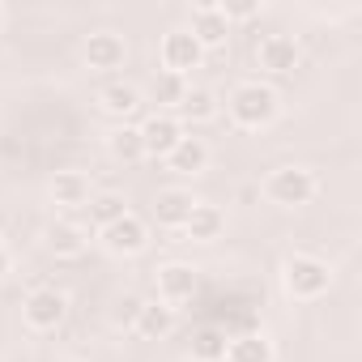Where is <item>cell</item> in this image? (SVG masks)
<instances>
[{
  "mask_svg": "<svg viewBox=\"0 0 362 362\" xmlns=\"http://www.w3.org/2000/svg\"><path fill=\"white\" fill-rule=\"evenodd\" d=\"M226 111L239 128H264L277 119V90L273 86H260V81H243L230 90L226 98Z\"/></svg>",
  "mask_w": 362,
  "mask_h": 362,
  "instance_id": "obj_1",
  "label": "cell"
},
{
  "mask_svg": "<svg viewBox=\"0 0 362 362\" xmlns=\"http://www.w3.org/2000/svg\"><path fill=\"white\" fill-rule=\"evenodd\" d=\"M281 286H286V294H290V298L311 303V298L328 294L332 273H328V264H324L320 256H290V260H286V269H281Z\"/></svg>",
  "mask_w": 362,
  "mask_h": 362,
  "instance_id": "obj_2",
  "label": "cell"
},
{
  "mask_svg": "<svg viewBox=\"0 0 362 362\" xmlns=\"http://www.w3.org/2000/svg\"><path fill=\"white\" fill-rule=\"evenodd\" d=\"M264 197L281 209H298L315 197V175L307 166H277L269 179H264Z\"/></svg>",
  "mask_w": 362,
  "mask_h": 362,
  "instance_id": "obj_3",
  "label": "cell"
},
{
  "mask_svg": "<svg viewBox=\"0 0 362 362\" xmlns=\"http://www.w3.org/2000/svg\"><path fill=\"white\" fill-rule=\"evenodd\" d=\"M158 56H162V69L166 73H179V77H188L192 69H201V60H205V47L179 26V30H166L162 35V47H158Z\"/></svg>",
  "mask_w": 362,
  "mask_h": 362,
  "instance_id": "obj_4",
  "label": "cell"
},
{
  "mask_svg": "<svg viewBox=\"0 0 362 362\" xmlns=\"http://www.w3.org/2000/svg\"><path fill=\"white\" fill-rule=\"evenodd\" d=\"M22 315H26V324H30V328H39V332L60 328V324H64V315H69V298H64L56 286H39V290H30V294H26Z\"/></svg>",
  "mask_w": 362,
  "mask_h": 362,
  "instance_id": "obj_5",
  "label": "cell"
},
{
  "mask_svg": "<svg viewBox=\"0 0 362 362\" xmlns=\"http://www.w3.org/2000/svg\"><path fill=\"white\" fill-rule=\"evenodd\" d=\"M153 290H158V303H166V307L188 303L197 294V269L184 264V260H170L153 273Z\"/></svg>",
  "mask_w": 362,
  "mask_h": 362,
  "instance_id": "obj_6",
  "label": "cell"
},
{
  "mask_svg": "<svg viewBox=\"0 0 362 362\" xmlns=\"http://www.w3.org/2000/svg\"><path fill=\"white\" fill-rule=\"evenodd\" d=\"M136 132H141L145 158H166L179 145V136H184V124H179V115H170V111H153L145 124H136Z\"/></svg>",
  "mask_w": 362,
  "mask_h": 362,
  "instance_id": "obj_7",
  "label": "cell"
},
{
  "mask_svg": "<svg viewBox=\"0 0 362 362\" xmlns=\"http://www.w3.org/2000/svg\"><path fill=\"white\" fill-rule=\"evenodd\" d=\"M98 235H103V247H107L111 256H136V252H145V243H149V230H145V222H141L136 214L115 218V222L103 226Z\"/></svg>",
  "mask_w": 362,
  "mask_h": 362,
  "instance_id": "obj_8",
  "label": "cell"
},
{
  "mask_svg": "<svg viewBox=\"0 0 362 362\" xmlns=\"http://www.w3.org/2000/svg\"><path fill=\"white\" fill-rule=\"evenodd\" d=\"M205 52H214V47H222L226 43V35H230V22L222 18V9L218 5H209V0H205V5H197L192 13H188V26H184Z\"/></svg>",
  "mask_w": 362,
  "mask_h": 362,
  "instance_id": "obj_9",
  "label": "cell"
},
{
  "mask_svg": "<svg viewBox=\"0 0 362 362\" xmlns=\"http://www.w3.org/2000/svg\"><path fill=\"white\" fill-rule=\"evenodd\" d=\"M298 60H303V52H298V43H294L290 35H269V39H260V47H256V64H260L264 73H273V77L294 73Z\"/></svg>",
  "mask_w": 362,
  "mask_h": 362,
  "instance_id": "obj_10",
  "label": "cell"
},
{
  "mask_svg": "<svg viewBox=\"0 0 362 362\" xmlns=\"http://www.w3.org/2000/svg\"><path fill=\"white\" fill-rule=\"evenodd\" d=\"M81 56H86V64H90L94 73H111V69H119V64L128 60V43H124L119 35H111V30H98V35L86 39Z\"/></svg>",
  "mask_w": 362,
  "mask_h": 362,
  "instance_id": "obj_11",
  "label": "cell"
},
{
  "mask_svg": "<svg viewBox=\"0 0 362 362\" xmlns=\"http://www.w3.org/2000/svg\"><path fill=\"white\" fill-rule=\"evenodd\" d=\"M128 328H132L136 337H145V341H162V337L175 332V307H166V303H158V298H153V303H141Z\"/></svg>",
  "mask_w": 362,
  "mask_h": 362,
  "instance_id": "obj_12",
  "label": "cell"
},
{
  "mask_svg": "<svg viewBox=\"0 0 362 362\" xmlns=\"http://www.w3.org/2000/svg\"><path fill=\"white\" fill-rule=\"evenodd\" d=\"M192 205H197V201H192L188 188H162V192L153 197V218H158V226H166V230H184Z\"/></svg>",
  "mask_w": 362,
  "mask_h": 362,
  "instance_id": "obj_13",
  "label": "cell"
},
{
  "mask_svg": "<svg viewBox=\"0 0 362 362\" xmlns=\"http://www.w3.org/2000/svg\"><path fill=\"white\" fill-rule=\"evenodd\" d=\"M166 166L170 170H179V175H201L205 166H209V145L201 141V136H179V145L166 153Z\"/></svg>",
  "mask_w": 362,
  "mask_h": 362,
  "instance_id": "obj_14",
  "label": "cell"
},
{
  "mask_svg": "<svg viewBox=\"0 0 362 362\" xmlns=\"http://www.w3.org/2000/svg\"><path fill=\"white\" fill-rule=\"evenodd\" d=\"M184 230H188V239H197V243H214V239L226 230V214H222L218 205L197 201L192 214H188V222H184Z\"/></svg>",
  "mask_w": 362,
  "mask_h": 362,
  "instance_id": "obj_15",
  "label": "cell"
},
{
  "mask_svg": "<svg viewBox=\"0 0 362 362\" xmlns=\"http://www.w3.org/2000/svg\"><path fill=\"white\" fill-rule=\"evenodd\" d=\"M226 341H230V332L218 328V324H201V328H192V337H188L192 362H222V358H226Z\"/></svg>",
  "mask_w": 362,
  "mask_h": 362,
  "instance_id": "obj_16",
  "label": "cell"
},
{
  "mask_svg": "<svg viewBox=\"0 0 362 362\" xmlns=\"http://www.w3.org/2000/svg\"><path fill=\"white\" fill-rule=\"evenodd\" d=\"M222 362H273V341L264 332H239V337L226 341Z\"/></svg>",
  "mask_w": 362,
  "mask_h": 362,
  "instance_id": "obj_17",
  "label": "cell"
},
{
  "mask_svg": "<svg viewBox=\"0 0 362 362\" xmlns=\"http://www.w3.org/2000/svg\"><path fill=\"white\" fill-rule=\"evenodd\" d=\"M94 192H90V179L81 175V170H56V179H52V201L56 205H64V209H77V205H86Z\"/></svg>",
  "mask_w": 362,
  "mask_h": 362,
  "instance_id": "obj_18",
  "label": "cell"
},
{
  "mask_svg": "<svg viewBox=\"0 0 362 362\" xmlns=\"http://www.w3.org/2000/svg\"><path fill=\"white\" fill-rule=\"evenodd\" d=\"M98 107H103L111 119H128V115L141 111V90L128 86V81H111V86L98 94Z\"/></svg>",
  "mask_w": 362,
  "mask_h": 362,
  "instance_id": "obj_19",
  "label": "cell"
},
{
  "mask_svg": "<svg viewBox=\"0 0 362 362\" xmlns=\"http://www.w3.org/2000/svg\"><path fill=\"white\" fill-rule=\"evenodd\" d=\"M184 94H188V77L166 73V69H158V73H153V81H149V98H153L158 107H166V111L175 115V111H179V103H184Z\"/></svg>",
  "mask_w": 362,
  "mask_h": 362,
  "instance_id": "obj_20",
  "label": "cell"
},
{
  "mask_svg": "<svg viewBox=\"0 0 362 362\" xmlns=\"http://www.w3.org/2000/svg\"><path fill=\"white\" fill-rule=\"evenodd\" d=\"M179 115H184L188 124H205V119H214V115H218V94H214L209 86H188L184 103H179ZM184 119H179V124H184Z\"/></svg>",
  "mask_w": 362,
  "mask_h": 362,
  "instance_id": "obj_21",
  "label": "cell"
},
{
  "mask_svg": "<svg viewBox=\"0 0 362 362\" xmlns=\"http://www.w3.org/2000/svg\"><path fill=\"white\" fill-rule=\"evenodd\" d=\"M107 149H111V158H115V162H128V166L145 158L141 132H136L132 124H119V128H111V136H107Z\"/></svg>",
  "mask_w": 362,
  "mask_h": 362,
  "instance_id": "obj_22",
  "label": "cell"
},
{
  "mask_svg": "<svg viewBox=\"0 0 362 362\" xmlns=\"http://www.w3.org/2000/svg\"><path fill=\"white\" fill-rule=\"evenodd\" d=\"M47 247L56 256H81L86 252V230L77 222H52L47 226Z\"/></svg>",
  "mask_w": 362,
  "mask_h": 362,
  "instance_id": "obj_23",
  "label": "cell"
},
{
  "mask_svg": "<svg viewBox=\"0 0 362 362\" xmlns=\"http://www.w3.org/2000/svg\"><path fill=\"white\" fill-rule=\"evenodd\" d=\"M86 209H90V222L103 230V226H111L115 218H124V214H128V201H124L119 192H94V197L86 201Z\"/></svg>",
  "mask_w": 362,
  "mask_h": 362,
  "instance_id": "obj_24",
  "label": "cell"
},
{
  "mask_svg": "<svg viewBox=\"0 0 362 362\" xmlns=\"http://www.w3.org/2000/svg\"><path fill=\"white\" fill-rule=\"evenodd\" d=\"M222 18L226 22H247V18H256L260 13V0H222Z\"/></svg>",
  "mask_w": 362,
  "mask_h": 362,
  "instance_id": "obj_25",
  "label": "cell"
},
{
  "mask_svg": "<svg viewBox=\"0 0 362 362\" xmlns=\"http://www.w3.org/2000/svg\"><path fill=\"white\" fill-rule=\"evenodd\" d=\"M141 303H145V298H124V303H119V324H132V315H136Z\"/></svg>",
  "mask_w": 362,
  "mask_h": 362,
  "instance_id": "obj_26",
  "label": "cell"
},
{
  "mask_svg": "<svg viewBox=\"0 0 362 362\" xmlns=\"http://www.w3.org/2000/svg\"><path fill=\"white\" fill-rule=\"evenodd\" d=\"M5 277H9V252L0 247V281H5Z\"/></svg>",
  "mask_w": 362,
  "mask_h": 362,
  "instance_id": "obj_27",
  "label": "cell"
},
{
  "mask_svg": "<svg viewBox=\"0 0 362 362\" xmlns=\"http://www.w3.org/2000/svg\"><path fill=\"white\" fill-rule=\"evenodd\" d=\"M0 26H5V9H0Z\"/></svg>",
  "mask_w": 362,
  "mask_h": 362,
  "instance_id": "obj_28",
  "label": "cell"
},
{
  "mask_svg": "<svg viewBox=\"0 0 362 362\" xmlns=\"http://www.w3.org/2000/svg\"><path fill=\"white\" fill-rule=\"evenodd\" d=\"M69 362H77V358H69Z\"/></svg>",
  "mask_w": 362,
  "mask_h": 362,
  "instance_id": "obj_29",
  "label": "cell"
}]
</instances>
